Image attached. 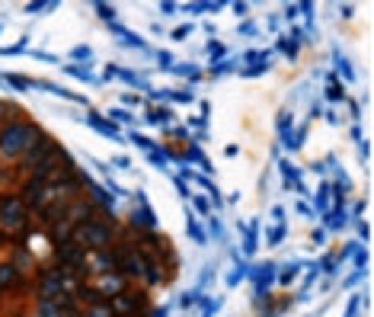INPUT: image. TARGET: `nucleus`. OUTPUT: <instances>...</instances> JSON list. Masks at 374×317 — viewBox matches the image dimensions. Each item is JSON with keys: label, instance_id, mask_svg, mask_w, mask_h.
<instances>
[{"label": "nucleus", "instance_id": "obj_1", "mask_svg": "<svg viewBox=\"0 0 374 317\" xmlns=\"http://www.w3.org/2000/svg\"><path fill=\"white\" fill-rule=\"evenodd\" d=\"M42 141V131L32 122H7L0 128V160H23Z\"/></svg>", "mask_w": 374, "mask_h": 317}, {"label": "nucleus", "instance_id": "obj_2", "mask_svg": "<svg viewBox=\"0 0 374 317\" xmlns=\"http://www.w3.org/2000/svg\"><path fill=\"white\" fill-rule=\"evenodd\" d=\"M70 241H74L77 247H83V250H106L112 244V228L103 225V221L90 218V221H83V225H77L74 234H70Z\"/></svg>", "mask_w": 374, "mask_h": 317}, {"label": "nucleus", "instance_id": "obj_3", "mask_svg": "<svg viewBox=\"0 0 374 317\" xmlns=\"http://www.w3.org/2000/svg\"><path fill=\"white\" fill-rule=\"evenodd\" d=\"M118 263V273L122 276H132V279H147V282H160V276L154 273V263L147 260L144 253H138V250H122V253L116 256Z\"/></svg>", "mask_w": 374, "mask_h": 317}, {"label": "nucleus", "instance_id": "obj_4", "mask_svg": "<svg viewBox=\"0 0 374 317\" xmlns=\"http://www.w3.org/2000/svg\"><path fill=\"white\" fill-rule=\"evenodd\" d=\"M23 225H26V205H23V199L4 196L0 199V231L16 234V231H23Z\"/></svg>", "mask_w": 374, "mask_h": 317}, {"label": "nucleus", "instance_id": "obj_5", "mask_svg": "<svg viewBox=\"0 0 374 317\" xmlns=\"http://www.w3.org/2000/svg\"><path fill=\"white\" fill-rule=\"evenodd\" d=\"M116 256L106 253V250H87L83 256V269L90 273V276H106V273H116Z\"/></svg>", "mask_w": 374, "mask_h": 317}, {"label": "nucleus", "instance_id": "obj_6", "mask_svg": "<svg viewBox=\"0 0 374 317\" xmlns=\"http://www.w3.org/2000/svg\"><path fill=\"white\" fill-rule=\"evenodd\" d=\"M125 292V276L122 273H106V276H96V282H93V295L99 298H116Z\"/></svg>", "mask_w": 374, "mask_h": 317}, {"label": "nucleus", "instance_id": "obj_7", "mask_svg": "<svg viewBox=\"0 0 374 317\" xmlns=\"http://www.w3.org/2000/svg\"><path fill=\"white\" fill-rule=\"evenodd\" d=\"M109 311L112 314H125V317H132L141 311V295H135V292H122V295H116L109 301Z\"/></svg>", "mask_w": 374, "mask_h": 317}, {"label": "nucleus", "instance_id": "obj_8", "mask_svg": "<svg viewBox=\"0 0 374 317\" xmlns=\"http://www.w3.org/2000/svg\"><path fill=\"white\" fill-rule=\"evenodd\" d=\"M42 301H58L61 298V269H51L49 276H42Z\"/></svg>", "mask_w": 374, "mask_h": 317}, {"label": "nucleus", "instance_id": "obj_9", "mask_svg": "<svg viewBox=\"0 0 374 317\" xmlns=\"http://www.w3.org/2000/svg\"><path fill=\"white\" fill-rule=\"evenodd\" d=\"M35 317H64V311L58 301H42L39 308H35Z\"/></svg>", "mask_w": 374, "mask_h": 317}, {"label": "nucleus", "instance_id": "obj_10", "mask_svg": "<svg viewBox=\"0 0 374 317\" xmlns=\"http://www.w3.org/2000/svg\"><path fill=\"white\" fill-rule=\"evenodd\" d=\"M77 317H112V311H109V304L93 301V304H87V308H83Z\"/></svg>", "mask_w": 374, "mask_h": 317}, {"label": "nucleus", "instance_id": "obj_11", "mask_svg": "<svg viewBox=\"0 0 374 317\" xmlns=\"http://www.w3.org/2000/svg\"><path fill=\"white\" fill-rule=\"evenodd\" d=\"M16 276H20V269H16V266H0V289L13 285V282H16Z\"/></svg>", "mask_w": 374, "mask_h": 317}]
</instances>
